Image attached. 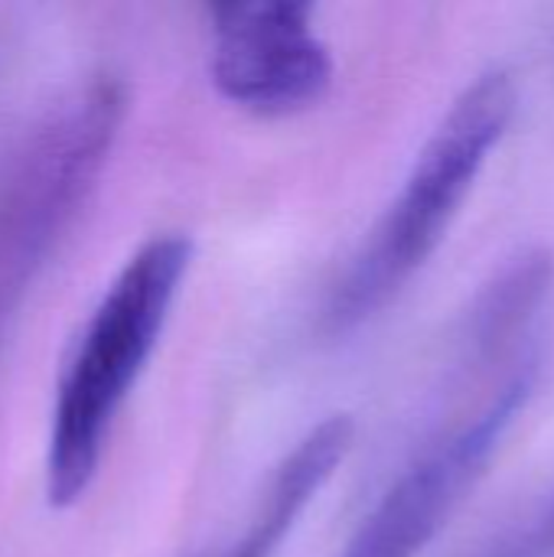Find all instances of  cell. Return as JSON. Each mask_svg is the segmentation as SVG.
<instances>
[{"mask_svg":"<svg viewBox=\"0 0 554 557\" xmlns=\"http://www.w3.org/2000/svg\"><path fill=\"white\" fill-rule=\"evenodd\" d=\"M193 251L186 232L147 238L82 323L56 382L46 431L42 476L52 509H69L91 490L114 421L170 323Z\"/></svg>","mask_w":554,"mask_h":557,"instance_id":"6da1fadb","label":"cell"},{"mask_svg":"<svg viewBox=\"0 0 554 557\" xmlns=\"http://www.w3.org/2000/svg\"><path fill=\"white\" fill-rule=\"evenodd\" d=\"M513 111L516 82L503 69H487L454 98L398 193L333 281L320 317L330 336L376 320L421 274L503 140Z\"/></svg>","mask_w":554,"mask_h":557,"instance_id":"7a4b0ae2","label":"cell"},{"mask_svg":"<svg viewBox=\"0 0 554 557\" xmlns=\"http://www.w3.org/2000/svg\"><path fill=\"white\" fill-rule=\"evenodd\" d=\"M127 114L118 75L65 88L0 157V346L88 206Z\"/></svg>","mask_w":554,"mask_h":557,"instance_id":"3957f363","label":"cell"},{"mask_svg":"<svg viewBox=\"0 0 554 557\" xmlns=\"http://www.w3.org/2000/svg\"><path fill=\"white\" fill-rule=\"evenodd\" d=\"M535 366V359L519 362L487 405L438 434L379 496L340 557L421 555L487 476L503 437L532 398Z\"/></svg>","mask_w":554,"mask_h":557,"instance_id":"277c9868","label":"cell"},{"mask_svg":"<svg viewBox=\"0 0 554 557\" xmlns=\"http://www.w3.org/2000/svg\"><path fill=\"white\" fill-rule=\"evenodd\" d=\"M209 78L216 91L258 117L313 108L333 85V52L304 0L209 7Z\"/></svg>","mask_w":554,"mask_h":557,"instance_id":"5b68a950","label":"cell"},{"mask_svg":"<svg viewBox=\"0 0 554 557\" xmlns=\"http://www.w3.org/2000/svg\"><path fill=\"white\" fill-rule=\"evenodd\" d=\"M356 424L349 414H330L313 424L271 470L255 509L242 532L209 557H278L287 535L300 525L304 512L336 476L353 450Z\"/></svg>","mask_w":554,"mask_h":557,"instance_id":"8992f818","label":"cell"},{"mask_svg":"<svg viewBox=\"0 0 554 557\" xmlns=\"http://www.w3.org/2000/svg\"><path fill=\"white\" fill-rule=\"evenodd\" d=\"M554 264L545 251L516 255L480 294L467 320V346L477 359L509 349L522 330L542 313L552 290Z\"/></svg>","mask_w":554,"mask_h":557,"instance_id":"52a82bcc","label":"cell"},{"mask_svg":"<svg viewBox=\"0 0 554 557\" xmlns=\"http://www.w3.org/2000/svg\"><path fill=\"white\" fill-rule=\"evenodd\" d=\"M554 555V499L542 509V516L529 519V525L509 539L493 557H549Z\"/></svg>","mask_w":554,"mask_h":557,"instance_id":"ba28073f","label":"cell"}]
</instances>
